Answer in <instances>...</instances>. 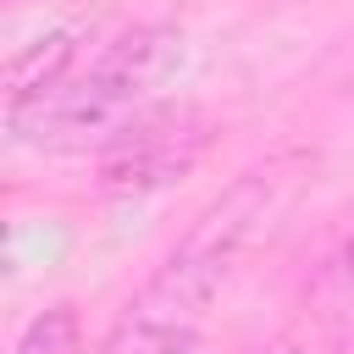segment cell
<instances>
[{"instance_id": "cell-4", "label": "cell", "mask_w": 354, "mask_h": 354, "mask_svg": "<svg viewBox=\"0 0 354 354\" xmlns=\"http://www.w3.org/2000/svg\"><path fill=\"white\" fill-rule=\"evenodd\" d=\"M72 61H77V33H72V28H50V33L28 39V44L6 61V105L33 100V94L66 83Z\"/></svg>"}, {"instance_id": "cell-6", "label": "cell", "mask_w": 354, "mask_h": 354, "mask_svg": "<svg viewBox=\"0 0 354 354\" xmlns=\"http://www.w3.org/2000/svg\"><path fill=\"white\" fill-rule=\"evenodd\" d=\"M332 277H337L343 288H354V232H348V243L337 249V260H332Z\"/></svg>"}, {"instance_id": "cell-2", "label": "cell", "mask_w": 354, "mask_h": 354, "mask_svg": "<svg viewBox=\"0 0 354 354\" xmlns=\"http://www.w3.org/2000/svg\"><path fill=\"white\" fill-rule=\"evenodd\" d=\"M210 149V116L194 105H166L133 116L100 149V188L105 194H155L183 183L199 155Z\"/></svg>"}, {"instance_id": "cell-5", "label": "cell", "mask_w": 354, "mask_h": 354, "mask_svg": "<svg viewBox=\"0 0 354 354\" xmlns=\"http://www.w3.org/2000/svg\"><path fill=\"white\" fill-rule=\"evenodd\" d=\"M72 348H77V310L72 304L39 310L17 337V354H72Z\"/></svg>"}, {"instance_id": "cell-1", "label": "cell", "mask_w": 354, "mask_h": 354, "mask_svg": "<svg viewBox=\"0 0 354 354\" xmlns=\"http://www.w3.org/2000/svg\"><path fill=\"white\" fill-rule=\"evenodd\" d=\"M183 66V33L166 22H144L122 33L83 77H66L33 100L6 105V127L17 144L33 149H88L111 144L133 116H144V100L177 77Z\"/></svg>"}, {"instance_id": "cell-3", "label": "cell", "mask_w": 354, "mask_h": 354, "mask_svg": "<svg viewBox=\"0 0 354 354\" xmlns=\"http://www.w3.org/2000/svg\"><path fill=\"white\" fill-rule=\"evenodd\" d=\"M199 343H205V321H194L138 288V299L116 315V326L105 332V343L94 354H199Z\"/></svg>"}]
</instances>
